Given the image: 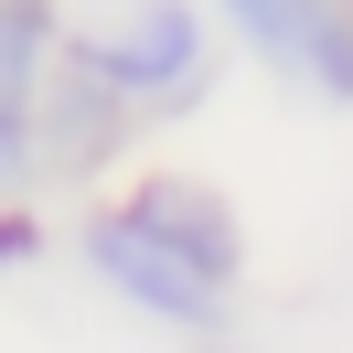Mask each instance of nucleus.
I'll return each mask as SVG.
<instances>
[{
	"label": "nucleus",
	"mask_w": 353,
	"mask_h": 353,
	"mask_svg": "<svg viewBox=\"0 0 353 353\" xmlns=\"http://www.w3.org/2000/svg\"><path fill=\"white\" fill-rule=\"evenodd\" d=\"M75 65L118 97L129 118H182L214 97V22H203V0H129L108 22L75 32Z\"/></svg>",
	"instance_id": "nucleus-1"
},
{
	"label": "nucleus",
	"mask_w": 353,
	"mask_h": 353,
	"mask_svg": "<svg viewBox=\"0 0 353 353\" xmlns=\"http://www.w3.org/2000/svg\"><path fill=\"white\" fill-rule=\"evenodd\" d=\"M75 257H86L97 289H118V300H129L139 321H161V332H225L236 321V279H214L193 246H172L161 225H139L129 203H86Z\"/></svg>",
	"instance_id": "nucleus-2"
},
{
	"label": "nucleus",
	"mask_w": 353,
	"mask_h": 353,
	"mask_svg": "<svg viewBox=\"0 0 353 353\" xmlns=\"http://www.w3.org/2000/svg\"><path fill=\"white\" fill-rule=\"evenodd\" d=\"M225 32L321 108H353V0H214Z\"/></svg>",
	"instance_id": "nucleus-3"
},
{
	"label": "nucleus",
	"mask_w": 353,
	"mask_h": 353,
	"mask_svg": "<svg viewBox=\"0 0 353 353\" xmlns=\"http://www.w3.org/2000/svg\"><path fill=\"white\" fill-rule=\"evenodd\" d=\"M118 203H129L139 225H161L172 246H193L214 279H246V225H236V203H225L214 182H193V172H139Z\"/></svg>",
	"instance_id": "nucleus-4"
},
{
	"label": "nucleus",
	"mask_w": 353,
	"mask_h": 353,
	"mask_svg": "<svg viewBox=\"0 0 353 353\" xmlns=\"http://www.w3.org/2000/svg\"><path fill=\"white\" fill-rule=\"evenodd\" d=\"M118 139H129V108L65 54V75H54V97H43V182H97Z\"/></svg>",
	"instance_id": "nucleus-5"
},
{
	"label": "nucleus",
	"mask_w": 353,
	"mask_h": 353,
	"mask_svg": "<svg viewBox=\"0 0 353 353\" xmlns=\"http://www.w3.org/2000/svg\"><path fill=\"white\" fill-rule=\"evenodd\" d=\"M32 257H43V214H32V203H0V279L32 268Z\"/></svg>",
	"instance_id": "nucleus-6"
}]
</instances>
